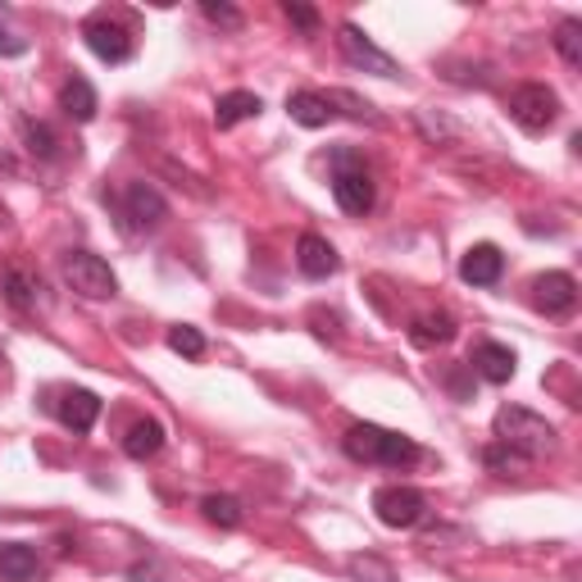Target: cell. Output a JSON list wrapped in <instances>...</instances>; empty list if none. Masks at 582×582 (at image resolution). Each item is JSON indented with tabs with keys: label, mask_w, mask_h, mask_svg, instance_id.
<instances>
[{
	"label": "cell",
	"mask_w": 582,
	"mask_h": 582,
	"mask_svg": "<svg viewBox=\"0 0 582 582\" xmlns=\"http://www.w3.org/2000/svg\"><path fill=\"white\" fill-rule=\"evenodd\" d=\"M342 450H346L356 465H387V469H405V465H414V460H419L414 437L387 433V428H377V423H356V428H346Z\"/></svg>",
	"instance_id": "1"
},
{
	"label": "cell",
	"mask_w": 582,
	"mask_h": 582,
	"mask_svg": "<svg viewBox=\"0 0 582 582\" xmlns=\"http://www.w3.org/2000/svg\"><path fill=\"white\" fill-rule=\"evenodd\" d=\"M492 428H496V442L510 446V450H519L523 460H542V455L555 450V428H550L542 414L523 410V405H500L496 419H492Z\"/></svg>",
	"instance_id": "2"
},
{
	"label": "cell",
	"mask_w": 582,
	"mask_h": 582,
	"mask_svg": "<svg viewBox=\"0 0 582 582\" xmlns=\"http://www.w3.org/2000/svg\"><path fill=\"white\" fill-rule=\"evenodd\" d=\"M333 196L346 214H369L373 210V173L364 169V160L356 150H337L333 156Z\"/></svg>",
	"instance_id": "3"
},
{
	"label": "cell",
	"mask_w": 582,
	"mask_h": 582,
	"mask_svg": "<svg viewBox=\"0 0 582 582\" xmlns=\"http://www.w3.org/2000/svg\"><path fill=\"white\" fill-rule=\"evenodd\" d=\"M64 283L78 292V296H87V300H110V296H119L114 269L100 260V256H91V250H69V256H64Z\"/></svg>",
	"instance_id": "4"
},
{
	"label": "cell",
	"mask_w": 582,
	"mask_h": 582,
	"mask_svg": "<svg viewBox=\"0 0 582 582\" xmlns=\"http://www.w3.org/2000/svg\"><path fill=\"white\" fill-rule=\"evenodd\" d=\"M510 119L523 133H546L560 119V96H555L546 83H523L510 91Z\"/></svg>",
	"instance_id": "5"
},
{
	"label": "cell",
	"mask_w": 582,
	"mask_h": 582,
	"mask_svg": "<svg viewBox=\"0 0 582 582\" xmlns=\"http://www.w3.org/2000/svg\"><path fill=\"white\" fill-rule=\"evenodd\" d=\"M373 515L387 528H419L428 515V496L419 487H377L373 492Z\"/></svg>",
	"instance_id": "6"
},
{
	"label": "cell",
	"mask_w": 582,
	"mask_h": 582,
	"mask_svg": "<svg viewBox=\"0 0 582 582\" xmlns=\"http://www.w3.org/2000/svg\"><path fill=\"white\" fill-rule=\"evenodd\" d=\"M337 46H342V55L356 64V69L377 73V78H400V64L387 55V50H377L369 41V33H360L356 23H342V28H337Z\"/></svg>",
	"instance_id": "7"
},
{
	"label": "cell",
	"mask_w": 582,
	"mask_h": 582,
	"mask_svg": "<svg viewBox=\"0 0 582 582\" xmlns=\"http://www.w3.org/2000/svg\"><path fill=\"white\" fill-rule=\"evenodd\" d=\"M83 41L96 60H106V64H123V60H133V33L123 28V23L114 18H87L83 23Z\"/></svg>",
	"instance_id": "8"
},
{
	"label": "cell",
	"mask_w": 582,
	"mask_h": 582,
	"mask_svg": "<svg viewBox=\"0 0 582 582\" xmlns=\"http://www.w3.org/2000/svg\"><path fill=\"white\" fill-rule=\"evenodd\" d=\"M123 214H128V223L137 227V233H156V227L169 219V200L150 183H133L128 191H123Z\"/></svg>",
	"instance_id": "9"
},
{
	"label": "cell",
	"mask_w": 582,
	"mask_h": 582,
	"mask_svg": "<svg viewBox=\"0 0 582 582\" xmlns=\"http://www.w3.org/2000/svg\"><path fill=\"white\" fill-rule=\"evenodd\" d=\"M533 306L542 314H550V319L569 314L578 306V283L569 273H542V277H533Z\"/></svg>",
	"instance_id": "10"
},
{
	"label": "cell",
	"mask_w": 582,
	"mask_h": 582,
	"mask_svg": "<svg viewBox=\"0 0 582 582\" xmlns=\"http://www.w3.org/2000/svg\"><path fill=\"white\" fill-rule=\"evenodd\" d=\"M296 269L306 273V277H314V283H323V277H333L342 269V256L333 250V242H327V237L306 233V237L296 242Z\"/></svg>",
	"instance_id": "11"
},
{
	"label": "cell",
	"mask_w": 582,
	"mask_h": 582,
	"mask_svg": "<svg viewBox=\"0 0 582 582\" xmlns=\"http://www.w3.org/2000/svg\"><path fill=\"white\" fill-rule=\"evenodd\" d=\"M500 273H505V256H500V246L492 242H478L465 250V260H460V277L469 287H496L500 283Z\"/></svg>",
	"instance_id": "12"
},
{
	"label": "cell",
	"mask_w": 582,
	"mask_h": 582,
	"mask_svg": "<svg viewBox=\"0 0 582 582\" xmlns=\"http://www.w3.org/2000/svg\"><path fill=\"white\" fill-rule=\"evenodd\" d=\"M287 114L300 123V128H327L342 110L333 106V96L327 91H292L287 96Z\"/></svg>",
	"instance_id": "13"
},
{
	"label": "cell",
	"mask_w": 582,
	"mask_h": 582,
	"mask_svg": "<svg viewBox=\"0 0 582 582\" xmlns=\"http://www.w3.org/2000/svg\"><path fill=\"white\" fill-rule=\"evenodd\" d=\"M473 369L483 373L487 383L500 387V383H510V377L519 373V356H515L510 346H500V342H483V346L473 350Z\"/></svg>",
	"instance_id": "14"
},
{
	"label": "cell",
	"mask_w": 582,
	"mask_h": 582,
	"mask_svg": "<svg viewBox=\"0 0 582 582\" xmlns=\"http://www.w3.org/2000/svg\"><path fill=\"white\" fill-rule=\"evenodd\" d=\"M55 414L64 428H73V433H91V423L100 419V396L96 392H64L60 405H55Z\"/></svg>",
	"instance_id": "15"
},
{
	"label": "cell",
	"mask_w": 582,
	"mask_h": 582,
	"mask_svg": "<svg viewBox=\"0 0 582 582\" xmlns=\"http://www.w3.org/2000/svg\"><path fill=\"white\" fill-rule=\"evenodd\" d=\"M260 110H264V100L256 91H227V96L214 100V128L227 133V128H237V123H246V119H260Z\"/></svg>",
	"instance_id": "16"
},
{
	"label": "cell",
	"mask_w": 582,
	"mask_h": 582,
	"mask_svg": "<svg viewBox=\"0 0 582 582\" xmlns=\"http://www.w3.org/2000/svg\"><path fill=\"white\" fill-rule=\"evenodd\" d=\"M0 292H5V300L14 310H37V300H41V277L28 273V269H5V277H0Z\"/></svg>",
	"instance_id": "17"
},
{
	"label": "cell",
	"mask_w": 582,
	"mask_h": 582,
	"mask_svg": "<svg viewBox=\"0 0 582 582\" xmlns=\"http://www.w3.org/2000/svg\"><path fill=\"white\" fill-rule=\"evenodd\" d=\"M37 573H41V560H37L33 546H23V542L0 546V578L5 582H33Z\"/></svg>",
	"instance_id": "18"
},
{
	"label": "cell",
	"mask_w": 582,
	"mask_h": 582,
	"mask_svg": "<svg viewBox=\"0 0 582 582\" xmlns=\"http://www.w3.org/2000/svg\"><path fill=\"white\" fill-rule=\"evenodd\" d=\"M60 110L73 119V123H91L96 110H100V100H96V87L87 78H69L64 91H60Z\"/></svg>",
	"instance_id": "19"
},
{
	"label": "cell",
	"mask_w": 582,
	"mask_h": 582,
	"mask_svg": "<svg viewBox=\"0 0 582 582\" xmlns=\"http://www.w3.org/2000/svg\"><path fill=\"white\" fill-rule=\"evenodd\" d=\"M455 337V319L446 314V310H433V314H419L414 323H410V342L419 346V350H433V346H446Z\"/></svg>",
	"instance_id": "20"
},
{
	"label": "cell",
	"mask_w": 582,
	"mask_h": 582,
	"mask_svg": "<svg viewBox=\"0 0 582 582\" xmlns=\"http://www.w3.org/2000/svg\"><path fill=\"white\" fill-rule=\"evenodd\" d=\"M160 446H164V423L160 419H137L128 428V437H123L128 460H150V455H160Z\"/></svg>",
	"instance_id": "21"
},
{
	"label": "cell",
	"mask_w": 582,
	"mask_h": 582,
	"mask_svg": "<svg viewBox=\"0 0 582 582\" xmlns=\"http://www.w3.org/2000/svg\"><path fill=\"white\" fill-rule=\"evenodd\" d=\"M200 510H206V519H210L214 528H242V519H246L242 500H237V496H223V492H214V496L200 500Z\"/></svg>",
	"instance_id": "22"
},
{
	"label": "cell",
	"mask_w": 582,
	"mask_h": 582,
	"mask_svg": "<svg viewBox=\"0 0 582 582\" xmlns=\"http://www.w3.org/2000/svg\"><path fill=\"white\" fill-rule=\"evenodd\" d=\"M346 569H350V578H360V582H400L396 578V569L383 560V555H350L346 560Z\"/></svg>",
	"instance_id": "23"
},
{
	"label": "cell",
	"mask_w": 582,
	"mask_h": 582,
	"mask_svg": "<svg viewBox=\"0 0 582 582\" xmlns=\"http://www.w3.org/2000/svg\"><path fill=\"white\" fill-rule=\"evenodd\" d=\"M555 50H560V60H565L569 69L582 64V23H578V18H565L560 28H555Z\"/></svg>",
	"instance_id": "24"
},
{
	"label": "cell",
	"mask_w": 582,
	"mask_h": 582,
	"mask_svg": "<svg viewBox=\"0 0 582 582\" xmlns=\"http://www.w3.org/2000/svg\"><path fill=\"white\" fill-rule=\"evenodd\" d=\"M169 350H173V356H183V360H200V356H206V337H200V327L178 323L169 333Z\"/></svg>",
	"instance_id": "25"
},
{
	"label": "cell",
	"mask_w": 582,
	"mask_h": 582,
	"mask_svg": "<svg viewBox=\"0 0 582 582\" xmlns=\"http://www.w3.org/2000/svg\"><path fill=\"white\" fill-rule=\"evenodd\" d=\"M483 460H487V469L492 473H500V478H510V473H523L533 460H523L519 450H510V446H500V442H492L487 450H483Z\"/></svg>",
	"instance_id": "26"
},
{
	"label": "cell",
	"mask_w": 582,
	"mask_h": 582,
	"mask_svg": "<svg viewBox=\"0 0 582 582\" xmlns=\"http://www.w3.org/2000/svg\"><path fill=\"white\" fill-rule=\"evenodd\" d=\"M23 137H28V150L37 160H55L60 156V137L50 133L46 123H28V133H23Z\"/></svg>",
	"instance_id": "27"
},
{
	"label": "cell",
	"mask_w": 582,
	"mask_h": 582,
	"mask_svg": "<svg viewBox=\"0 0 582 582\" xmlns=\"http://www.w3.org/2000/svg\"><path fill=\"white\" fill-rule=\"evenodd\" d=\"M200 14H206L210 23H219L223 33H242V10H233V5H223V0H200Z\"/></svg>",
	"instance_id": "28"
},
{
	"label": "cell",
	"mask_w": 582,
	"mask_h": 582,
	"mask_svg": "<svg viewBox=\"0 0 582 582\" xmlns=\"http://www.w3.org/2000/svg\"><path fill=\"white\" fill-rule=\"evenodd\" d=\"M283 14L296 23L300 33H314V28H319V10H314V5H300V0H287Z\"/></svg>",
	"instance_id": "29"
},
{
	"label": "cell",
	"mask_w": 582,
	"mask_h": 582,
	"mask_svg": "<svg viewBox=\"0 0 582 582\" xmlns=\"http://www.w3.org/2000/svg\"><path fill=\"white\" fill-rule=\"evenodd\" d=\"M0 55H5V60L28 55V37H18V33H0Z\"/></svg>",
	"instance_id": "30"
},
{
	"label": "cell",
	"mask_w": 582,
	"mask_h": 582,
	"mask_svg": "<svg viewBox=\"0 0 582 582\" xmlns=\"http://www.w3.org/2000/svg\"><path fill=\"white\" fill-rule=\"evenodd\" d=\"M133 582H160V569L156 565H137L133 569Z\"/></svg>",
	"instance_id": "31"
}]
</instances>
